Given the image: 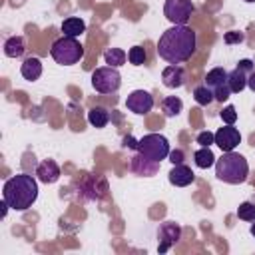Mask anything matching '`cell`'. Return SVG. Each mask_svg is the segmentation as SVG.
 Instances as JSON below:
<instances>
[{
	"mask_svg": "<svg viewBox=\"0 0 255 255\" xmlns=\"http://www.w3.org/2000/svg\"><path fill=\"white\" fill-rule=\"evenodd\" d=\"M163 14L171 24H187V20L193 14V2L191 0H165Z\"/></svg>",
	"mask_w": 255,
	"mask_h": 255,
	"instance_id": "cell-7",
	"label": "cell"
},
{
	"mask_svg": "<svg viewBox=\"0 0 255 255\" xmlns=\"http://www.w3.org/2000/svg\"><path fill=\"white\" fill-rule=\"evenodd\" d=\"M20 72H22V78H24V80L36 82V80L42 76V62H40V58H34V56L26 58V60L22 62Z\"/></svg>",
	"mask_w": 255,
	"mask_h": 255,
	"instance_id": "cell-16",
	"label": "cell"
},
{
	"mask_svg": "<svg viewBox=\"0 0 255 255\" xmlns=\"http://www.w3.org/2000/svg\"><path fill=\"white\" fill-rule=\"evenodd\" d=\"M197 143H199L201 147H209L211 143H215V133H211L209 129L199 131V133H197Z\"/></svg>",
	"mask_w": 255,
	"mask_h": 255,
	"instance_id": "cell-28",
	"label": "cell"
},
{
	"mask_svg": "<svg viewBox=\"0 0 255 255\" xmlns=\"http://www.w3.org/2000/svg\"><path fill=\"white\" fill-rule=\"evenodd\" d=\"M126 108L137 116H145L147 112H151L153 108V98L149 92L145 90H133L128 98H126Z\"/></svg>",
	"mask_w": 255,
	"mask_h": 255,
	"instance_id": "cell-9",
	"label": "cell"
},
{
	"mask_svg": "<svg viewBox=\"0 0 255 255\" xmlns=\"http://www.w3.org/2000/svg\"><path fill=\"white\" fill-rule=\"evenodd\" d=\"M2 199H6L12 209L26 211L38 199V183H36V179L32 175H28V173L12 175L4 183Z\"/></svg>",
	"mask_w": 255,
	"mask_h": 255,
	"instance_id": "cell-2",
	"label": "cell"
},
{
	"mask_svg": "<svg viewBox=\"0 0 255 255\" xmlns=\"http://www.w3.org/2000/svg\"><path fill=\"white\" fill-rule=\"evenodd\" d=\"M215 175H217V179L231 183V185L243 183L249 175V163L241 153L225 151L221 155V159L215 161Z\"/></svg>",
	"mask_w": 255,
	"mask_h": 255,
	"instance_id": "cell-3",
	"label": "cell"
},
{
	"mask_svg": "<svg viewBox=\"0 0 255 255\" xmlns=\"http://www.w3.org/2000/svg\"><path fill=\"white\" fill-rule=\"evenodd\" d=\"M213 96H215L217 102H225V100L231 96V88H229V84H221V86H217V88L213 90Z\"/></svg>",
	"mask_w": 255,
	"mask_h": 255,
	"instance_id": "cell-30",
	"label": "cell"
},
{
	"mask_svg": "<svg viewBox=\"0 0 255 255\" xmlns=\"http://www.w3.org/2000/svg\"><path fill=\"white\" fill-rule=\"evenodd\" d=\"M255 68H253V62L251 60H239L237 68L227 74V84L231 88V94H239V92H243L247 88V76Z\"/></svg>",
	"mask_w": 255,
	"mask_h": 255,
	"instance_id": "cell-8",
	"label": "cell"
},
{
	"mask_svg": "<svg viewBox=\"0 0 255 255\" xmlns=\"http://www.w3.org/2000/svg\"><path fill=\"white\" fill-rule=\"evenodd\" d=\"M215 143L223 149V151H233L239 143H241V133L237 128L233 126H223L215 131Z\"/></svg>",
	"mask_w": 255,
	"mask_h": 255,
	"instance_id": "cell-11",
	"label": "cell"
},
{
	"mask_svg": "<svg viewBox=\"0 0 255 255\" xmlns=\"http://www.w3.org/2000/svg\"><path fill=\"white\" fill-rule=\"evenodd\" d=\"M36 177L42 181V183H54L60 179V167L56 161L52 159H44L40 161V165L36 167Z\"/></svg>",
	"mask_w": 255,
	"mask_h": 255,
	"instance_id": "cell-14",
	"label": "cell"
},
{
	"mask_svg": "<svg viewBox=\"0 0 255 255\" xmlns=\"http://www.w3.org/2000/svg\"><path fill=\"white\" fill-rule=\"evenodd\" d=\"M92 86L100 94H116L120 90V86H122V76H120L118 68L104 66V68L94 70V74H92Z\"/></svg>",
	"mask_w": 255,
	"mask_h": 255,
	"instance_id": "cell-6",
	"label": "cell"
},
{
	"mask_svg": "<svg viewBox=\"0 0 255 255\" xmlns=\"http://www.w3.org/2000/svg\"><path fill=\"white\" fill-rule=\"evenodd\" d=\"M243 2H255V0H243Z\"/></svg>",
	"mask_w": 255,
	"mask_h": 255,
	"instance_id": "cell-35",
	"label": "cell"
},
{
	"mask_svg": "<svg viewBox=\"0 0 255 255\" xmlns=\"http://www.w3.org/2000/svg\"><path fill=\"white\" fill-rule=\"evenodd\" d=\"M161 82H163L165 88H171V90L181 88L185 84V70L181 66H177V64H169L161 72Z\"/></svg>",
	"mask_w": 255,
	"mask_h": 255,
	"instance_id": "cell-12",
	"label": "cell"
},
{
	"mask_svg": "<svg viewBox=\"0 0 255 255\" xmlns=\"http://www.w3.org/2000/svg\"><path fill=\"white\" fill-rule=\"evenodd\" d=\"M193 98H195V102H197L199 106H209V104L215 100L213 90L207 88L205 84H203V86H197V88L193 90Z\"/></svg>",
	"mask_w": 255,
	"mask_h": 255,
	"instance_id": "cell-24",
	"label": "cell"
},
{
	"mask_svg": "<svg viewBox=\"0 0 255 255\" xmlns=\"http://www.w3.org/2000/svg\"><path fill=\"white\" fill-rule=\"evenodd\" d=\"M137 151L143 153L145 157L161 163V159H165L171 149H169V141H167L165 135H161V133H147L141 139H137Z\"/></svg>",
	"mask_w": 255,
	"mask_h": 255,
	"instance_id": "cell-5",
	"label": "cell"
},
{
	"mask_svg": "<svg viewBox=\"0 0 255 255\" xmlns=\"http://www.w3.org/2000/svg\"><path fill=\"white\" fill-rule=\"evenodd\" d=\"M124 147L137 149V139H135V137H131V135H126V137H124Z\"/></svg>",
	"mask_w": 255,
	"mask_h": 255,
	"instance_id": "cell-32",
	"label": "cell"
},
{
	"mask_svg": "<svg viewBox=\"0 0 255 255\" xmlns=\"http://www.w3.org/2000/svg\"><path fill=\"white\" fill-rule=\"evenodd\" d=\"M195 32L185 24H173L167 28L157 42V54L169 64L187 62L195 52Z\"/></svg>",
	"mask_w": 255,
	"mask_h": 255,
	"instance_id": "cell-1",
	"label": "cell"
},
{
	"mask_svg": "<svg viewBox=\"0 0 255 255\" xmlns=\"http://www.w3.org/2000/svg\"><path fill=\"white\" fill-rule=\"evenodd\" d=\"M86 32V22L82 18H66L62 22V34L70 38H78Z\"/></svg>",
	"mask_w": 255,
	"mask_h": 255,
	"instance_id": "cell-17",
	"label": "cell"
},
{
	"mask_svg": "<svg viewBox=\"0 0 255 255\" xmlns=\"http://www.w3.org/2000/svg\"><path fill=\"white\" fill-rule=\"evenodd\" d=\"M50 54L56 60V64H60V66H72V64H78L84 58V46L76 38L62 36V38H58L52 44Z\"/></svg>",
	"mask_w": 255,
	"mask_h": 255,
	"instance_id": "cell-4",
	"label": "cell"
},
{
	"mask_svg": "<svg viewBox=\"0 0 255 255\" xmlns=\"http://www.w3.org/2000/svg\"><path fill=\"white\" fill-rule=\"evenodd\" d=\"M126 58H128V54H126L122 48H110V50H106V54H104L106 64L112 66V68L124 66V64H126Z\"/></svg>",
	"mask_w": 255,
	"mask_h": 255,
	"instance_id": "cell-22",
	"label": "cell"
},
{
	"mask_svg": "<svg viewBox=\"0 0 255 255\" xmlns=\"http://www.w3.org/2000/svg\"><path fill=\"white\" fill-rule=\"evenodd\" d=\"M24 38L22 36H12L4 42V54L8 58H20L24 54Z\"/></svg>",
	"mask_w": 255,
	"mask_h": 255,
	"instance_id": "cell-18",
	"label": "cell"
},
{
	"mask_svg": "<svg viewBox=\"0 0 255 255\" xmlns=\"http://www.w3.org/2000/svg\"><path fill=\"white\" fill-rule=\"evenodd\" d=\"M129 167L135 175H141V177H151L159 171V161H153L149 157H145L143 153L135 151L131 157H129Z\"/></svg>",
	"mask_w": 255,
	"mask_h": 255,
	"instance_id": "cell-10",
	"label": "cell"
},
{
	"mask_svg": "<svg viewBox=\"0 0 255 255\" xmlns=\"http://www.w3.org/2000/svg\"><path fill=\"white\" fill-rule=\"evenodd\" d=\"M88 122H90L94 128H106L108 122H110V112H108L106 108L96 106V108H92V110L88 112Z\"/></svg>",
	"mask_w": 255,
	"mask_h": 255,
	"instance_id": "cell-19",
	"label": "cell"
},
{
	"mask_svg": "<svg viewBox=\"0 0 255 255\" xmlns=\"http://www.w3.org/2000/svg\"><path fill=\"white\" fill-rule=\"evenodd\" d=\"M227 74H229V72H225L223 68H213V70H209L207 76H205V86L211 88V90H215L217 86L227 84Z\"/></svg>",
	"mask_w": 255,
	"mask_h": 255,
	"instance_id": "cell-21",
	"label": "cell"
},
{
	"mask_svg": "<svg viewBox=\"0 0 255 255\" xmlns=\"http://www.w3.org/2000/svg\"><path fill=\"white\" fill-rule=\"evenodd\" d=\"M237 217L243 221H255V203L245 201L237 207Z\"/></svg>",
	"mask_w": 255,
	"mask_h": 255,
	"instance_id": "cell-26",
	"label": "cell"
},
{
	"mask_svg": "<svg viewBox=\"0 0 255 255\" xmlns=\"http://www.w3.org/2000/svg\"><path fill=\"white\" fill-rule=\"evenodd\" d=\"M128 60H129V64H133V66H143L145 60H147L145 48H141V46H133V48H129V52H128Z\"/></svg>",
	"mask_w": 255,
	"mask_h": 255,
	"instance_id": "cell-25",
	"label": "cell"
},
{
	"mask_svg": "<svg viewBox=\"0 0 255 255\" xmlns=\"http://www.w3.org/2000/svg\"><path fill=\"white\" fill-rule=\"evenodd\" d=\"M243 40H245V34L243 32H237V30L225 32V36H223V42L225 44H241Z\"/></svg>",
	"mask_w": 255,
	"mask_h": 255,
	"instance_id": "cell-29",
	"label": "cell"
},
{
	"mask_svg": "<svg viewBox=\"0 0 255 255\" xmlns=\"http://www.w3.org/2000/svg\"><path fill=\"white\" fill-rule=\"evenodd\" d=\"M251 235H253V237H255V223H253V225H251Z\"/></svg>",
	"mask_w": 255,
	"mask_h": 255,
	"instance_id": "cell-34",
	"label": "cell"
},
{
	"mask_svg": "<svg viewBox=\"0 0 255 255\" xmlns=\"http://www.w3.org/2000/svg\"><path fill=\"white\" fill-rule=\"evenodd\" d=\"M179 235H181V229H179L175 223H163V225H161V229H159V237H161L159 251H161V253H163V251H167V249H169V245L177 243Z\"/></svg>",
	"mask_w": 255,
	"mask_h": 255,
	"instance_id": "cell-15",
	"label": "cell"
},
{
	"mask_svg": "<svg viewBox=\"0 0 255 255\" xmlns=\"http://www.w3.org/2000/svg\"><path fill=\"white\" fill-rule=\"evenodd\" d=\"M183 110V102L177 96H167L161 102V112L165 114V118H175L179 112Z\"/></svg>",
	"mask_w": 255,
	"mask_h": 255,
	"instance_id": "cell-20",
	"label": "cell"
},
{
	"mask_svg": "<svg viewBox=\"0 0 255 255\" xmlns=\"http://www.w3.org/2000/svg\"><path fill=\"white\" fill-rule=\"evenodd\" d=\"M247 88H249L251 92H255V70L247 76Z\"/></svg>",
	"mask_w": 255,
	"mask_h": 255,
	"instance_id": "cell-33",
	"label": "cell"
},
{
	"mask_svg": "<svg viewBox=\"0 0 255 255\" xmlns=\"http://www.w3.org/2000/svg\"><path fill=\"white\" fill-rule=\"evenodd\" d=\"M221 120L227 124V126H233L237 122V112H235V106H225L221 110Z\"/></svg>",
	"mask_w": 255,
	"mask_h": 255,
	"instance_id": "cell-27",
	"label": "cell"
},
{
	"mask_svg": "<svg viewBox=\"0 0 255 255\" xmlns=\"http://www.w3.org/2000/svg\"><path fill=\"white\" fill-rule=\"evenodd\" d=\"M193 159H195V165L201 167V169H207L215 163V155L209 147H199L195 153H193Z\"/></svg>",
	"mask_w": 255,
	"mask_h": 255,
	"instance_id": "cell-23",
	"label": "cell"
},
{
	"mask_svg": "<svg viewBox=\"0 0 255 255\" xmlns=\"http://www.w3.org/2000/svg\"><path fill=\"white\" fill-rule=\"evenodd\" d=\"M169 161L173 163V165H177V163H183V159H185V153L181 151V149H173V151H169Z\"/></svg>",
	"mask_w": 255,
	"mask_h": 255,
	"instance_id": "cell-31",
	"label": "cell"
},
{
	"mask_svg": "<svg viewBox=\"0 0 255 255\" xmlns=\"http://www.w3.org/2000/svg\"><path fill=\"white\" fill-rule=\"evenodd\" d=\"M193 181H195V173L191 171V167H187L183 163L173 165V169L169 171V183L175 185V187H185Z\"/></svg>",
	"mask_w": 255,
	"mask_h": 255,
	"instance_id": "cell-13",
	"label": "cell"
}]
</instances>
